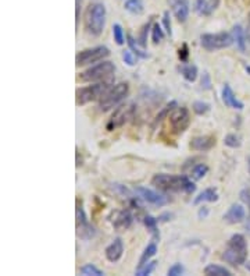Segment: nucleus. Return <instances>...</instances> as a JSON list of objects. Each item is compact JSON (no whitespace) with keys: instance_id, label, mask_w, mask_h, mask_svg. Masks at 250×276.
<instances>
[{"instance_id":"f257e3e1","label":"nucleus","mask_w":250,"mask_h":276,"mask_svg":"<svg viewBox=\"0 0 250 276\" xmlns=\"http://www.w3.org/2000/svg\"><path fill=\"white\" fill-rule=\"evenodd\" d=\"M152 186L159 188L160 191L164 192H179L183 191L186 194H192L196 190L194 183L186 176H172L160 173L156 175L152 179Z\"/></svg>"},{"instance_id":"f03ea898","label":"nucleus","mask_w":250,"mask_h":276,"mask_svg":"<svg viewBox=\"0 0 250 276\" xmlns=\"http://www.w3.org/2000/svg\"><path fill=\"white\" fill-rule=\"evenodd\" d=\"M247 258V243L242 234H233L228 240L227 248L222 253V259L232 266H239Z\"/></svg>"},{"instance_id":"7ed1b4c3","label":"nucleus","mask_w":250,"mask_h":276,"mask_svg":"<svg viewBox=\"0 0 250 276\" xmlns=\"http://www.w3.org/2000/svg\"><path fill=\"white\" fill-rule=\"evenodd\" d=\"M106 25V7L102 3L89 5L85 13V29L92 36H99Z\"/></svg>"},{"instance_id":"20e7f679","label":"nucleus","mask_w":250,"mask_h":276,"mask_svg":"<svg viewBox=\"0 0 250 276\" xmlns=\"http://www.w3.org/2000/svg\"><path fill=\"white\" fill-rule=\"evenodd\" d=\"M128 91H129V87H128L127 83H120V84L114 85L113 88H110L105 95L100 98V110L102 112H107V110H110L111 107L118 105L122 99H125V96L128 95Z\"/></svg>"},{"instance_id":"39448f33","label":"nucleus","mask_w":250,"mask_h":276,"mask_svg":"<svg viewBox=\"0 0 250 276\" xmlns=\"http://www.w3.org/2000/svg\"><path fill=\"white\" fill-rule=\"evenodd\" d=\"M110 81H102L97 84L77 90V105H86L89 102L100 99L107 91L110 90Z\"/></svg>"},{"instance_id":"423d86ee","label":"nucleus","mask_w":250,"mask_h":276,"mask_svg":"<svg viewBox=\"0 0 250 276\" xmlns=\"http://www.w3.org/2000/svg\"><path fill=\"white\" fill-rule=\"evenodd\" d=\"M116 71V66L111 62H102L96 66L89 67L83 73L79 74L81 81L85 83H94V81H105L107 77H110L111 74Z\"/></svg>"},{"instance_id":"0eeeda50","label":"nucleus","mask_w":250,"mask_h":276,"mask_svg":"<svg viewBox=\"0 0 250 276\" xmlns=\"http://www.w3.org/2000/svg\"><path fill=\"white\" fill-rule=\"evenodd\" d=\"M232 35L228 32H218V34H203L200 36V44L203 49L209 52L220 51L225 49L228 46L232 45Z\"/></svg>"},{"instance_id":"6e6552de","label":"nucleus","mask_w":250,"mask_h":276,"mask_svg":"<svg viewBox=\"0 0 250 276\" xmlns=\"http://www.w3.org/2000/svg\"><path fill=\"white\" fill-rule=\"evenodd\" d=\"M75 226H77V236L81 240H90L96 236V229L92 223H89L86 219V215L83 211L82 201L78 198L77 200V208H75Z\"/></svg>"},{"instance_id":"1a4fd4ad","label":"nucleus","mask_w":250,"mask_h":276,"mask_svg":"<svg viewBox=\"0 0 250 276\" xmlns=\"http://www.w3.org/2000/svg\"><path fill=\"white\" fill-rule=\"evenodd\" d=\"M135 110H136V106L133 103H125V105L117 107L114 113L111 114L109 123H107V130L113 131V130L118 129V127H122L124 124L129 122L135 116Z\"/></svg>"},{"instance_id":"9d476101","label":"nucleus","mask_w":250,"mask_h":276,"mask_svg":"<svg viewBox=\"0 0 250 276\" xmlns=\"http://www.w3.org/2000/svg\"><path fill=\"white\" fill-rule=\"evenodd\" d=\"M107 56H110V51L106 46H96L92 49L79 52L75 57V62H77V66H88L92 63L100 62Z\"/></svg>"},{"instance_id":"9b49d317","label":"nucleus","mask_w":250,"mask_h":276,"mask_svg":"<svg viewBox=\"0 0 250 276\" xmlns=\"http://www.w3.org/2000/svg\"><path fill=\"white\" fill-rule=\"evenodd\" d=\"M170 124H171L172 133L182 134L190 124V114L186 107H175L170 114Z\"/></svg>"},{"instance_id":"f8f14e48","label":"nucleus","mask_w":250,"mask_h":276,"mask_svg":"<svg viewBox=\"0 0 250 276\" xmlns=\"http://www.w3.org/2000/svg\"><path fill=\"white\" fill-rule=\"evenodd\" d=\"M135 192L140 197V200H143V201H146L150 205H155V207H163V205H166V204L171 201L167 195H163L160 192L153 191V190L146 188V187H136Z\"/></svg>"},{"instance_id":"ddd939ff","label":"nucleus","mask_w":250,"mask_h":276,"mask_svg":"<svg viewBox=\"0 0 250 276\" xmlns=\"http://www.w3.org/2000/svg\"><path fill=\"white\" fill-rule=\"evenodd\" d=\"M214 145H216V137H213V135H199V137H194V138L190 140V144H189V147L192 148L193 151H200V152L210 151Z\"/></svg>"},{"instance_id":"4468645a","label":"nucleus","mask_w":250,"mask_h":276,"mask_svg":"<svg viewBox=\"0 0 250 276\" xmlns=\"http://www.w3.org/2000/svg\"><path fill=\"white\" fill-rule=\"evenodd\" d=\"M172 13L179 23H185L189 16V2L188 0H170Z\"/></svg>"},{"instance_id":"2eb2a0df","label":"nucleus","mask_w":250,"mask_h":276,"mask_svg":"<svg viewBox=\"0 0 250 276\" xmlns=\"http://www.w3.org/2000/svg\"><path fill=\"white\" fill-rule=\"evenodd\" d=\"M122 253H124V243L120 237H117L114 239V242L106 248V258L110 262H117L122 257Z\"/></svg>"},{"instance_id":"dca6fc26","label":"nucleus","mask_w":250,"mask_h":276,"mask_svg":"<svg viewBox=\"0 0 250 276\" xmlns=\"http://www.w3.org/2000/svg\"><path fill=\"white\" fill-rule=\"evenodd\" d=\"M222 101L228 107H232V109H236V110H242L244 107L243 103L235 96L232 88L228 84L224 85V88H222Z\"/></svg>"},{"instance_id":"f3484780","label":"nucleus","mask_w":250,"mask_h":276,"mask_svg":"<svg viewBox=\"0 0 250 276\" xmlns=\"http://www.w3.org/2000/svg\"><path fill=\"white\" fill-rule=\"evenodd\" d=\"M244 219V208L239 204H233L231 208L228 209V212L224 215V220L231 223V225H236L240 223Z\"/></svg>"},{"instance_id":"a211bd4d","label":"nucleus","mask_w":250,"mask_h":276,"mask_svg":"<svg viewBox=\"0 0 250 276\" xmlns=\"http://www.w3.org/2000/svg\"><path fill=\"white\" fill-rule=\"evenodd\" d=\"M132 225V215L129 211H121L118 212L116 219L113 222V226L117 230H127L129 226Z\"/></svg>"},{"instance_id":"6ab92c4d","label":"nucleus","mask_w":250,"mask_h":276,"mask_svg":"<svg viewBox=\"0 0 250 276\" xmlns=\"http://www.w3.org/2000/svg\"><path fill=\"white\" fill-rule=\"evenodd\" d=\"M217 200H218V192H217L216 188H206L194 198L193 204L199 205L202 203H216Z\"/></svg>"},{"instance_id":"aec40b11","label":"nucleus","mask_w":250,"mask_h":276,"mask_svg":"<svg viewBox=\"0 0 250 276\" xmlns=\"http://www.w3.org/2000/svg\"><path fill=\"white\" fill-rule=\"evenodd\" d=\"M232 38L236 42V46L239 48V51L244 52L246 51V34H244L243 28L240 25H235L232 28Z\"/></svg>"},{"instance_id":"412c9836","label":"nucleus","mask_w":250,"mask_h":276,"mask_svg":"<svg viewBox=\"0 0 250 276\" xmlns=\"http://www.w3.org/2000/svg\"><path fill=\"white\" fill-rule=\"evenodd\" d=\"M156 253H157V242H155V240H152V243H149L147 244V247L144 248L143 254H142V257H140V259H139V265H138V269H140L142 266H144V265L149 262V259L153 257V255H156Z\"/></svg>"},{"instance_id":"4be33fe9","label":"nucleus","mask_w":250,"mask_h":276,"mask_svg":"<svg viewBox=\"0 0 250 276\" xmlns=\"http://www.w3.org/2000/svg\"><path fill=\"white\" fill-rule=\"evenodd\" d=\"M205 275L207 276H232V272L220 265L210 264L205 268Z\"/></svg>"},{"instance_id":"5701e85b","label":"nucleus","mask_w":250,"mask_h":276,"mask_svg":"<svg viewBox=\"0 0 250 276\" xmlns=\"http://www.w3.org/2000/svg\"><path fill=\"white\" fill-rule=\"evenodd\" d=\"M177 106H178L177 102L172 101V102H170V103H168L166 107H163L160 112L157 113V116L155 117V120H153V129H155L157 124L161 123V120H164V119H166L167 116H168V114H170V113H171Z\"/></svg>"},{"instance_id":"b1692460","label":"nucleus","mask_w":250,"mask_h":276,"mask_svg":"<svg viewBox=\"0 0 250 276\" xmlns=\"http://www.w3.org/2000/svg\"><path fill=\"white\" fill-rule=\"evenodd\" d=\"M181 73H182L183 78L188 83H194L197 78V67L194 64H185L181 67Z\"/></svg>"},{"instance_id":"393cba45","label":"nucleus","mask_w":250,"mask_h":276,"mask_svg":"<svg viewBox=\"0 0 250 276\" xmlns=\"http://www.w3.org/2000/svg\"><path fill=\"white\" fill-rule=\"evenodd\" d=\"M143 223L147 227V230H150V233L153 234V240L159 242L160 240V233L157 230V219L153 218V216H150V215H147L143 219Z\"/></svg>"},{"instance_id":"a878e982","label":"nucleus","mask_w":250,"mask_h":276,"mask_svg":"<svg viewBox=\"0 0 250 276\" xmlns=\"http://www.w3.org/2000/svg\"><path fill=\"white\" fill-rule=\"evenodd\" d=\"M125 10L129 12L131 14H142L144 12L143 2L142 0H127L125 2Z\"/></svg>"},{"instance_id":"bb28decb","label":"nucleus","mask_w":250,"mask_h":276,"mask_svg":"<svg viewBox=\"0 0 250 276\" xmlns=\"http://www.w3.org/2000/svg\"><path fill=\"white\" fill-rule=\"evenodd\" d=\"M220 6V0H206L203 6L199 9V14L202 16H210L217 10V7Z\"/></svg>"},{"instance_id":"cd10ccee","label":"nucleus","mask_w":250,"mask_h":276,"mask_svg":"<svg viewBox=\"0 0 250 276\" xmlns=\"http://www.w3.org/2000/svg\"><path fill=\"white\" fill-rule=\"evenodd\" d=\"M127 40H128L127 42H128V46H129V49H131L136 56L140 57V59H147V57H149V53H147V52H144L143 49H140L138 45V42L133 40L131 35H128Z\"/></svg>"},{"instance_id":"c85d7f7f","label":"nucleus","mask_w":250,"mask_h":276,"mask_svg":"<svg viewBox=\"0 0 250 276\" xmlns=\"http://www.w3.org/2000/svg\"><path fill=\"white\" fill-rule=\"evenodd\" d=\"M207 172H209L207 165L197 164L194 165L193 168L190 169V177H192L193 180H200V179H203V177L207 175Z\"/></svg>"},{"instance_id":"c756f323","label":"nucleus","mask_w":250,"mask_h":276,"mask_svg":"<svg viewBox=\"0 0 250 276\" xmlns=\"http://www.w3.org/2000/svg\"><path fill=\"white\" fill-rule=\"evenodd\" d=\"M79 273H82L83 276H103L105 275V272L103 270H100L97 266H94L93 264H86L81 266V269H79Z\"/></svg>"},{"instance_id":"7c9ffc66","label":"nucleus","mask_w":250,"mask_h":276,"mask_svg":"<svg viewBox=\"0 0 250 276\" xmlns=\"http://www.w3.org/2000/svg\"><path fill=\"white\" fill-rule=\"evenodd\" d=\"M113 36H114V41H116L117 45H124V42H125V35H124V31H122L120 24H114V25H113Z\"/></svg>"},{"instance_id":"2f4dec72","label":"nucleus","mask_w":250,"mask_h":276,"mask_svg":"<svg viewBox=\"0 0 250 276\" xmlns=\"http://www.w3.org/2000/svg\"><path fill=\"white\" fill-rule=\"evenodd\" d=\"M192 107H193V112L196 114H199V116H203V114H206V113L210 110V105L203 101H196Z\"/></svg>"},{"instance_id":"473e14b6","label":"nucleus","mask_w":250,"mask_h":276,"mask_svg":"<svg viewBox=\"0 0 250 276\" xmlns=\"http://www.w3.org/2000/svg\"><path fill=\"white\" fill-rule=\"evenodd\" d=\"M224 144L229 148H239L242 142H240V138L236 134H228L224 138Z\"/></svg>"},{"instance_id":"72a5a7b5","label":"nucleus","mask_w":250,"mask_h":276,"mask_svg":"<svg viewBox=\"0 0 250 276\" xmlns=\"http://www.w3.org/2000/svg\"><path fill=\"white\" fill-rule=\"evenodd\" d=\"M163 38H164V32H163L161 25L160 24H155L153 28H152V40H153V44H159Z\"/></svg>"},{"instance_id":"f704fd0d","label":"nucleus","mask_w":250,"mask_h":276,"mask_svg":"<svg viewBox=\"0 0 250 276\" xmlns=\"http://www.w3.org/2000/svg\"><path fill=\"white\" fill-rule=\"evenodd\" d=\"M156 264H157L156 261H149V262L144 265V266H142L140 269H136V275L138 276L150 275V273L156 269Z\"/></svg>"},{"instance_id":"c9c22d12","label":"nucleus","mask_w":250,"mask_h":276,"mask_svg":"<svg viewBox=\"0 0 250 276\" xmlns=\"http://www.w3.org/2000/svg\"><path fill=\"white\" fill-rule=\"evenodd\" d=\"M136 55L132 51H124L122 52V59L127 63L128 66H135L136 64Z\"/></svg>"},{"instance_id":"e433bc0d","label":"nucleus","mask_w":250,"mask_h":276,"mask_svg":"<svg viewBox=\"0 0 250 276\" xmlns=\"http://www.w3.org/2000/svg\"><path fill=\"white\" fill-rule=\"evenodd\" d=\"M188 56H189L188 45H186V44H183V45L179 48V51H178V57H179V60H181V62L185 63L186 60H188Z\"/></svg>"},{"instance_id":"4c0bfd02","label":"nucleus","mask_w":250,"mask_h":276,"mask_svg":"<svg viewBox=\"0 0 250 276\" xmlns=\"http://www.w3.org/2000/svg\"><path fill=\"white\" fill-rule=\"evenodd\" d=\"M150 24H152V21H149V23L146 24L143 27V29H142V32H140V40H139V45L140 46H146V36H147V32H149V29H150Z\"/></svg>"},{"instance_id":"58836bf2","label":"nucleus","mask_w":250,"mask_h":276,"mask_svg":"<svg viewBox=\"0 0 250 276\" xmlns=\"http://www.w3.org/2000/svg\"><path fill=\"white\" fill-rule=\"evenodd\" d=\"M183 273V266L181 264H174L168 269V275L170 276H179Z\"/></svg>"},{"instance_id":"ea45409f","label":"nucleus","mask_w":250,"mask_h":276,"mask_svg":"<svg viewBox=\"0 0 250 276\" xmlns=\"http://www.w3.org/2000/svg\"><path fill=\"white\" fill-rule=\"evenodd\" d=\"M202 88L203 90H211V80H210V74L209 73H203L202 75Z\"/></svg>"},{"instance_id":"a19ab883","label":"nucleus","mask_w":250,"mask_h":276,"mask_svg":"<svg viewBox=\"0 0 250 276\" xmlns=\"http://www.w3.org/2000/svg\"><path fill=\"white\" fill-rule=\"evenodd\" d=\"M163 24H164V28H166L167 34L171 36V35H172L171 21H170V13H168V12L164 13V17H163Z\"/></svg>"},{"instance_id":"79ce46f5","label":"nucleus","mask_w":250,"mask_h":276,"mask_svg":"<svg viewBox=\"0 0 250 276\" xmlns=\"http://www.w3.org/2000/svg\"><path fill=\"white\" fill-rule=\"evenodd\" d=\"M240 200L243 201L244 204H247L250 211V188H246V190H242L240 191Z\"/></svg>"},{"instance_id":"37998d69","label":"nucleus","mask_w":250,"mask_h":276,"mask_svg":"<svg viewBox=\"0 0 250 276\" xmlns=\"http://www.w3.org/2000/svg\"><path fill=\"white\" fill-rule=\"evenodd\" d=\"M81 2L82 0H77V7H75V24H77L78 27V23H79V12H81Z\"/></svg>"},{"instance_id":"c03bdc74","label":"nucleus","mask_w":250,"mask_h":276,"mask_svg":"<svg viewBox=\"0 0 250 276\" xmlns=\"http://www.w3.org/2000/svg\"><path fill=\"white\" fill-rule=\"evenodd\" d=\"M207 215H209V208L207 207H202L199 209V219H206Z\"/></svg>"},{"instance_id":"a18cd8bd","label":"nucleus","mask_w":250,"mask_h":276,"mask_svg":"<svg viewBox=\"0 0 250 276\" xmlns=\"http://www.w3.org/2000/svg\"><path fill=\"white\" fill-rule=\"evenodd\" d=\"M172 218V215L170 214V212H167V214H163L159 218V222H167V220H170Z\"/></svg>"},{"instance_id":"49530a36","label":"nucleus","mask_w":250,"mask_h":276,"mask_svg":"<svg viewBox=\"0 0 250 276\" xmlns=\"http://www.w3.org/2000/svg\"><path fill=\"white\" fill-rule=\"evenodd\" d=\"M206 0H196V10L199 12V9L203 6V3H205Z\"/></svg>"},{"instance_id":"de8ad7c7","label":"nucleus","mask_w":250,"mask_h":276,"mask_svg":"<svg viewBox=\"0 0 250 276\" xmlns=\"http://www.w3.org/2000/svg\"><path fill=\"white\" fill-rule=\"evenodd\" d=\"M246 38L250 41V14H249V25H247V32H246Z\"/></svg>"},{"instance_id":"09e8293b","label":"nucleus","mask_w":250,"mask_h":276,"mask_svg":"<svg viewBox=\"0 0 250 276\" xmlns=\"http://www.w3.org/2000/svg\"><path fill=\"white\" fill-rule=\"evenodd\" d=\"M244 227H246V230L250 233V219H247V222H246V225H244Z\"/></svg>"},{"instance_id":"8fccbe9b","label":"nucleus","mask_w":250,"mask_h":276,"mask_svg":"<svg viewBox=\"0 0 250 276\" xmlns=\"http://www.w3.org/2000/svg\"><path fill=\"white\" fill-rule=\"evenodd\" d=\"M246 268H247V270H250V262H247V264H246Z\"/></svg>"},{"instance_id":"3c124183","label":"nucleus","mask_w":250,"mask_h":276,"mask_svg":"<svg viewBox=\"0 0 250 276\" xmlns=\"http://www.w3.org/2000/svg\"><path fill=\"white\" fill-rule=\"evenodd\" d=\"M249 172H250V159H249Z\"/></svg>"}]
</instances>
